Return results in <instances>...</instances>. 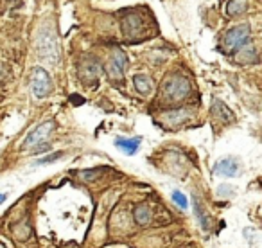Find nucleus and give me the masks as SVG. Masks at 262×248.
<instances>
[{"label":"nucleus","instance_id":"nucleus-1","mask_svg":"<svg viewBox=\"0 0 262 248\" xmlns=\"http://www.w3.org/2000/svg\"><path fill=\"white\" fill-rule=\"evenodd\" d=\"M122 33L127 42H140L146 38L147 31V18L139 11H127L122 16Z\"/></svg>","mask_w":262,"mask_h":248},{"label":"nucleus","instance_id":"nucleus-2","mask_svg":"<svg viewBox=\"0 0 262 248\" xmlns=\"http://www.w3.org/2000/svg\"><path fill=\"white\" fill-rule=\"evenodd\" d=\"M250 26L248 24H241V26H235L232 29L226 31V34L223 36L221 42V51L226 52V54H232V52L239 51L243 45H246V42L250 40Z\"/></svg>","mask_w":262,"mask_h":248},{"label":"nucleus","instance_id":"nucleus-3","mask_svg":"<svg viewBox=\"0 0 262 248\" xmlns=\"http://www.w3.org/2000/svg\"><path fill=\"white\" fill-rule=\"evenodd\" d=\"M38 54L41 59H47L51 65H58L59 61V47L58 40H56V34L52 29L41 31L40 38H38Z\"/></svg>","mask_w":262,"mask_h":248},{"label":"nucleus","instance_id":"nucleus-4","mask_svg":"<svg viewBox=\"0 0 262 248\" xmlns=\"http://www.w3.org/2000/svg\"><path fill=\"white\" fill-rule=\"evenodd\" d=\"M190 94V83L183 76H172L164 85V97L171 102L183 101Z\"/></svg>","mask_w":262,"mask_h":248},{"label":"nucleus","instance_id":"nucleus-5","mask_svg":"<svg viewBox=\"0 0 262 248\" xmlns=\"http://www.w3.org/2000/svg\"><path fill=\"white\" fill-rule=\"evenodd\" d=\"M54 128H56L54 120H45V122H41L40 126H36V128H34L33 132H31L29 135L26 137V140L22 142L20 150L27 151V150H31V148L38 146V144H43L45 140H47V137L52 133V130H54Z\"/></svg>","mask_w":262,"mask_h":248},{"label":"nucleus","instance_id":"nucleus-6","mask_svg":"<svg viewBox=\"0 0 262 248\" xmlns=\"http://www.w3.org/2000/svg\"><path fill=\"white\" fill-rule=\"evenodd\" d=\"M99 76H101V63H99V59L94 58V56H84L79 63V79L86 87H90V85L97 83Z\"/></svg>","mask_w":262,"mask_h":248},{"label":"nucleus","instance_id":"nucleus-7","mask_svg":"<svg viewBox=\"0 0 262 248\" xmlns=\"http://www.w3.org/2000/svg\"><path fill=\"white\" fill-rule=\"evenodd\" d=\"M31 88H33L34 97L43 99L51 94L52 90V83H51V76L45 69L41 67H34L33 69V81H31Z\"/></svg>","mask_w":262,"mask_h":248},{"label":"nucleus","instance_id":"nucleus-8","mask_svg":"<svg viewBox=\"0 0 262 248\" xmlns=\"http://www.w3.org/2000/svg\"><path fill=\"white\" fill-rule=\"evenodd\" d=\"M126 67H127V58H126V54H124V51L113 49L112 59H110V65H108V76L112 77V79H122Z\"/></svg>","mask_w":262,"mask_h":248},{"label":"nucleus","instance_id":"nucleus-9","mask_svg":"<svg viewBox=\"0 0 262 248\" xmlns=\"http://www.w3.org/2000/svg\"><path fill=\"white\" fill-rule=\"evenodd\" d=\"M237 171H239V166L233 158H225V160L217 162L214 168L215 175H221V176H235Z\"/></svg>","mask_w":262,"mask_h":248},{"label":"nucleus","instance_id":"nucleus-10","mask_svg":"<svg viewBox=\"0 0 262 248\" xmlns=\"http://www.w3.org/2000/svg\"><path fill=\"white\" fill-rule=\"evenodd\" d=\"M212 113H214L219 120H223V122H233V120H235V115H233L232 110L223 101H217V99H215L214 106H212Z\"/></svg>","mask_w":262,"mask_h":248},{"label":"nucleus","instance_id":"nucleus-11","mask_svg":"<svg viewBox=\"0 0 262 248\" xmlns=\"http://www.w3.org/2000/svg\"><path fill=\"white\" fill-rule=\"evenodd\" d=\"M235 59L244 65V63H255L257 61V52H255V47L250 45V47H241L239 51H235Z\"/></svg>","mask_w":262,"mask_h":248},{"label":"nucleus","instance_id":"nucleus-12","mask_svg":"<svg viewBox=\"0 0 262 248\" xmlns=\"http://www.w3.org/2000/svg\"><path fill=\"white\" fill-rule=\"evenodd\" d=\"M133 218H135V221L139 223V225H147V223L151 221V218H153L149 205L142 203V205H139V207H135V211H133Z\"/></svg>","mask_w":262,"mask_h":248},{"label":"nucleus","instance_id":"nucleus-13","mask_svg":"<svg viewBox=\"0 0 262 248\" xmlns=\"http://www.w3.org/2000/svg\"><path fill=\"white\" fill-rule=\"evenodd\" d=\"M133 85H135L137 92H140V94H151V90H153V83H151V79L147 76H144V74H137V76H133Z\"/></svg>","mask_w":262,"mask_h":248},{"label":"nucleus","instance_id":"nucleus-14","mask_svg":"<svg viewBox=\"0 0 262 248\" xmlns=\"http://www.w3.org/2000/svg\"><path fill=\"white\" fill-rule=\"evenodd\" d=\"M115 146L120 148L126 155H133V153H137V150H139L140 139H117Z\"/></svg>","mask_w":262,"mask_h":248},{"label":"nucleus","instance_id":"nucleus-15","mask_svg":"<svg viewBox=\"0 0 262 248\" xmlns=\"http://www.w3.org/2000/svg\"><path fill=\"white\" fill-rule=\"evenodd\" d=\"M248 9V2L246 0H230L228 6H226V13L230 16H239L244 15Z\"/></svg>","mask_w":262,"mask_h":248},{"label":"nucleus","instance_id":"nucleus-16","mask_svg":"<svg viewBox=\"0 0 262 248\" xmlns=\"http://www.w3.org/2000/svg\"><path fill=\"white\" fill-rule=\"evenodd\" d=\"M192 203H194V214H196L198 221H200V226L203 230H208L210 229V221H208V216L205 214L203 207L200 205V201H198L196 196H192Z\"/></svg>","mask_w":262,"mask_h":248},{"label":"nucleus","instance_id":"nucleus-17","mask_svg":"<svg viewBox=\"0 0 262 248\" xmlns=\"http://www.w3.org/2000/svg\"><path fill=\"white\" fill-rule=\"evenodd\" d=\"M185 117H189L187 110H174V112H169L167 115H165V120H169V122H180V120L185 119Z\"/></svg>","mask_w":262,"mask_h":248},{"label":"nucleus","instance_id":"nucleus-18","mask_svg":"<svg viewBox=\"0 0 262 248\" xmlns=\"http://www.w3.org/2000/svg\"><path fill=\"white\" fill-rule=\"evenodd\" d=\"M172 201L178 203V207L187 209V198L183 196V193H180V191H174V193H172Z\"/></svg>","mask_w":262,"mask_h":248},{"label":"nucleus","instance_id":"nucleus-19","mask_svg":"<svg viewBox=\"0 0 262 248\" xmlns=\"http://www.w3.org/2000/svg\"><path fill=\"white\" fill-rule=\"evenodd\" d=\"M102 171H104V169H102V168H99V169H92V171H81L79 175L83 176L84 180H95L99 175H101Z\"/></svg>","mask_w":262,"mask_h":248},{"label":"nucleus","instance_id":"nucleus-20","mask_svg":"<svg viewBox=\"0 0 262 248\" xmlns=\"http://www.w3.org/2000/svg\"><path fill=\"white\" fill-rule=\"evenodd\" d=\"M233 193H235V189H233L232 185H219L217 187V196H221V198H228V196H232Z\"/></svg>","mask_w":262,"mask_h":248},{"label":"nucleus","instance_id":"nucleus-21","mask_svg":"<svg viewBox=\"0 0 262 248\" xmlns=\"http://www.w3.org/2000/svg\"><path fill=\"white\" fill-rule=\"evenodd\" d=\"M63 153H54V155H49V157H43L38 160V164H51V162L58 160V158H61Z\"/></svg>","mask_w":262,"mask_h":248},{"label":"nucleus","instance_id":"nucleus-22","mask_svg":"<svg viewBox=\"0 0 262 248\" xmlns=\"http://www.w3.org/2000/svg\"><path fill=\"white\" fill-rule=\"evenodd\" d=\"M70 101H72V102H83L84 99H83V97H76V95H72V97H70Z\"/></svg>","mask_w":262,"mask_h":248},{"label":"nucleus","instance_id":"nucleus-23","mask_svg":"<svg viewBox=\"0 0 262 248\" xmlns=\"http://www.w3.org/2000/svg\"><path fill=\"white\" fill-rule=\"evenodd\" d=\"M6 198H8V196H6L4 193H0V203H4V201H6Z\"/></svg>","mask_w":262,"mask_h":248},{"label":"nucleus","instance_id":"nucleus-24","mask_svg":"<svg viewBox=\"0 0 262 248\" xmlns=\"http://www.w3.org/2000/svg\"><path fill=\"white\" fill-rule=\"evenodd\" d=\"M0 248H8V246H6V244H4V243H0Z\"/></svg>","mask_w":262,"mask_h":248}]
</instances>
